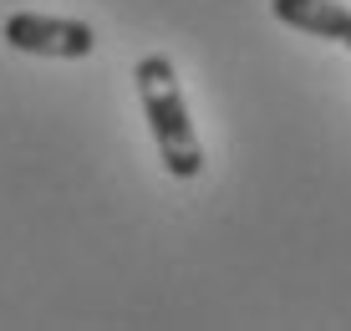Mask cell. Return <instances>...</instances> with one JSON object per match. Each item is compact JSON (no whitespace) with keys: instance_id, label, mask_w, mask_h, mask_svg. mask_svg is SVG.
Wrapping results in <instances>:
<instances>
[{"instance_id":"cell-3","label":"cell","mask_w":351,"mask_h":331,"mask_svg":"<svg viewBox=\"0 0 351 331\" xmlns=\"http://www.w3.org/2000/svg\"><path fill=\"white\" fill-rule=\"evenodd\" d=\"M270 10H275V21H285L295 31H311V36L351 46V10L341 0H270Z\"/></svg>"},{"instance_id":"cell-1","label":"cell","mask_w":351,"mask_h":331,"mask_svg":"<svg viewBox=\"0 0 351 331\" xmlns=\"http://www.w3.org/2000/svg\"><path fill=\"white\" fill-rule=\"evenodd\" d=\"M132 82H138V102L148 113L153 143H158V158L173 179H199L204 174V148L199 133H193L184 87H178V71L168 56H143L132 67Z\"/></svg>"},{"instance_id":"cell-2","label":"cell","mask_w":351,"mask_h":331,"mask_svg":"<svg viewBox=\"0 0 351 331\" xmlns=\"http://www.w3.org/2000/svg\"><path fill=\"white\" fill-rule=\"evenodd\" d=\"M5 41L26 56H56V61H82V56L97 52V31L87 21L36 16V10H16L5 21Z\"/></svg>"}]
</instances>
